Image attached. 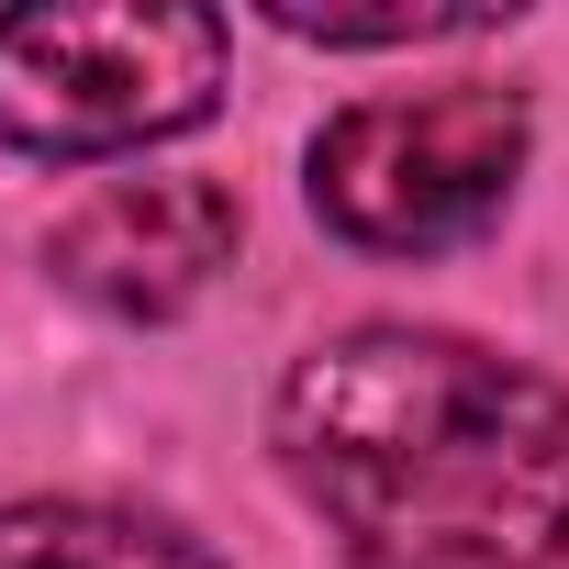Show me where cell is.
<instances>
[{"label":"cell","instance_id":"cell-4","mask_svg":"<svg viewBox=\"0 0 569 569\" xmlns=\"http://www.w3.org/2000/svg\"><path fill=\"white\" fill-rule=\"evenodd\" d=\"M46 268L123 325H168L234 268V201L212 179H112L57 223Z\"/></svg>","mask_w":569,"mask_h":569},{"label":"cell","instance_id":"cell-1","mask_svg":"<svg viewBox=\"0 0 569 569\" xmlns=\"http://www.w3.org/2000/svg\"><path fill=\"white\" fill-rule=\"evenodd\" d=\"M268 436L358 569L569 558V391L469 336L358 325L279 380Z\"/></svg>","mask_w":569,"mask_h":569},{"label":"cell","instance_id":"cell-2","mask_svg":"<svg viewBox=\"0 0 569 569\" xmlns=\"http://www.w3.org/2000/svg\"><path fill=\"white\" fill-rule=\"evenodd\" d=\"M223 101V23L179 0H34L0 12V146L123 157Z\"/></svg>","mask_w":569,"mask_h":569},{"label":"cell","instance_id":"cell-6","mask_svg":"<svg viewBox=\"0 0 569 569\" xmlns=\"http://www.w3.org/2000/svg\"><path fill=\"white\" fill-rule=\"evenodd\" d=\"M279 34L302 46H436V34H491V0H458V12H302V0H268Z\"/></svg>","mask_w":569,"mask_h":569},{"label":"cell","instance_id":"cell-5","mask_svg":"<svg viewBox=\"0 0 569 569\" xmlns=\"http://www.w3.org/2000/svg\"><path fill=\"white\" fill-rule=\"evenodd\" d=\"M0 569H212L179 525L112 513V502H12L0 513Z\"/></svg>","mask_w":569,"mask_h":569},{"label":"cell","instance_id":"cell-3","mask_svg":"<svg viewBox=\"0 0 569 569\" xmlns=\"http://www.w3.org/2000/svg\"><path fill=\"white\" fill-rule=\"evenodd\" d=\"M525 146H536L525 90H491V79L358 101L313 134V212L358 257H447L480 223H502Z\"/></svg>","mask_w":569,"mask_h":569}]
</instances>
